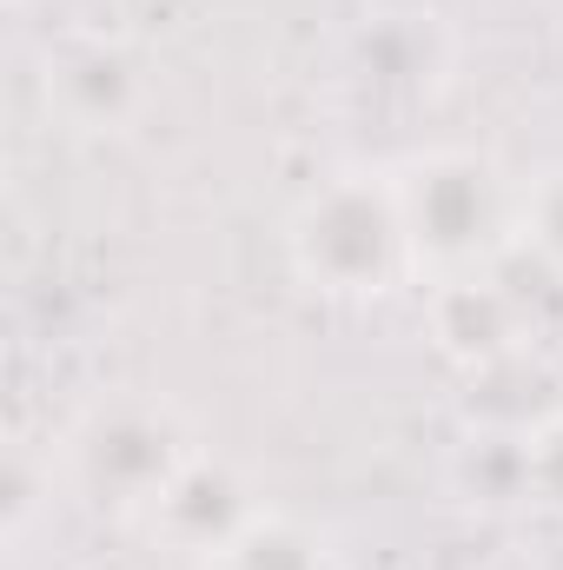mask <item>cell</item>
Listing matches in <instances>:
<instances>
[{"label":"cell","instance_id":"1","mask_svg":"<svg viewBox=\"0 0 563 570\" xmlns=\"http://www.w3.org/2000/svg\"><path fill=\"white\" fill-rule=\"evenodd\" d=\"M392 193L412 259L431 279L477 273L524 239V186H511L491 153H464V146L418 153L392 173Z\"/></svg>","mask_w":563,"mask_h":570},{"label":"cell","instance_id":"2","mask_svg":"<svg viewBox=\"0 0 563 570\" xmlns=\"http://www.w3.org/2000/svg\"><path fill=\"white\" fill-rule=\"evenodd\" d=\"M292 266L312 292H332V298H378L405 273H418L412 259V239H405V219H398V193H392V173L372 179V173H338L325 179L298 213H292Z\"/></svg>","mask_w":563,"mask_h":570},{"label":"cell","instance_id":"3","mask_svg":"<svg viewBox=\"0 0 563 570\" xmlns=\"http://www.w3.org/2000/svg\"><path fill=\"white\" fill-rule=\"evenodd\" d=\"M192 458V431L166 399H113L67 438V471L80 498L113 518H152Z\"/></svg>","mask_w":563,"mask_h":570},{"label":"cell","instance_id":"4","mask_svg":"<svg viewBox=\"0 0 563 570\" xmlns=\"http://www.w3.org/2000/svg\"><path fill=\"white\" fill-rule=\"evenodd\" d=\"M47 100L80 134H120L146 107V67L127 40H107V33L67 40L47 60Z\"/></svg>","mask_w":563,"mask_h":570},{"label":"cell","instance_id":"5","mask_svg":"<svg viewBox=\"0 0 563 570\" xmlns=\"http://www.w3.org/2000/svg\"><path fill=\"white\" fill-rule=\"evenodd\" d=\"M424 318H431V338H437V352L451 358V365H491V358H504V352H517V345H531V332H524V318H517V305L504 298V285L491 266H477V273H451V279H431V305H424Z\"/></svg>","mask_w":563,"mask_h":570},{"label":"cell","instance_id":"6","mask_svg":"<svg viewBox=\"0 0 563 570\" xmlns=\"http://www.w3.org/2000/svg\"><path fill=\"white\" fill-rule=\"evenodd\" d=\"M253 518H259V504H253L246 478H239L233 464H219V458H192V464L172 478V491L159 498V511H152V524H159L172 544H186L192 558H213V551H219L226 538H239Z\"/></svg>","mask_w":563,"mask_h":570},{"label":"cell","instance_id":"7","mask_svg":"<svg viewBox=\"0 0 563 570\" xmlns=\"http://www.w3.org/2000/svg\"><path fill=\"white\" fill-rule=\"evenodd\" d=\"M444 73V27L431 13H385L358 33V80L378 100H418Z\"/></svg>","mask_w":563,"mask_h":570},{"label":"cell","instance_id":"8","mask_svg":"<svg viewBox=\"0 0 563 570\" xmlns=\"http://www.w3.org/2000/svg\"><path fill=\"white\" fill-rule=\"evenodd\" d=\"M206 570H325V544L305 531V524H292V518H253L239 538H226Z\"/></svg>","mask_w":563,"mask_h":570},{"label":"cell","instance_id":"9","mask_svg":"<svg viewBox=\"0 0 563 570\" xmlns=\"http://www.w3.org/2000/svg\"><path fill=\"white\" fill-rule=\"evenodd\" d=\"M524 239H531L551 266H563V166H551L544 179L524 186Z\"/></svg>","mask_w":563,"mask_h":570},{"label":"cell","instance_id":"10","mask_svg":"<svg viewBox=\"0 0 563 570\" xmlns=\"http://www.w3.org/2000/svg\"><path fill=\"white\" fill-rule=\"evenodd\" d=\"M531 504L563 518V412L531 431Z\"/></svg>","mask_w":563,"mask_h":570},{"label":"cell","instance_id":"11","mask_svg":"<svg viewBox=\"0 0 563 570\" xmlns=\"http://www.w3.org/2000/svg\"><path fill=\"white\" fill-rule=\"evenodd\" d=\"M504 570H531V564H504Z\"/></svg>","mask_w":563,"mask_h":570}]
</instances>
